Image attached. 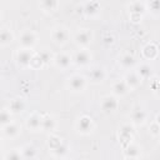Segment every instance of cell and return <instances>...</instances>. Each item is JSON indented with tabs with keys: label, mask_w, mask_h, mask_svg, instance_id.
Masks as SVG:
<instances>
[{
	"label": "cell",
	"mask_w": 160,
	"mask_h": 160,
	"mask_svg": "<svg viewBox=\"0 0 160 160\" xmlns=\"http://www.w3.org/2000/svg\"><path fill=\"white\" fill-rule=\"evenodd\" d=\"M120 68H122L124 70H132L136 65V60H135V56L130 52H124L119 56V60H118Z\"/></svg>",
	"instance_id": "d6986e66"
},
{
	"label": "cell",
	"mask_w": 160,
	"mask_h": 160,
	"mask_svg": "<svg viewBox=\"0 0 160 160\" xmlns=\"http://www.w3.org/2000/svg\"><path fill=\"white\" fill-rule=\"evenodd\" d=\"M25 109H26V102L22 98H14L10 100L8 105V110L12 115H20L21 112H24Z\"/></svg>",
	"instance_id": "ac0fdd59"
},
{
	"label": "cell",
	"mask_w": 160,
	"mask_h": 160,
	"mask_svg": "<svg viewBox=\"0 0 160 160\" xmlns=\"http://www.w3.org/2000/svg\"><path fill=\"white\" fill-rule=\"evenodd\" d=\"M124 81H125V84L128 85V88H129L130 91L136 90V89L141 85V82H142L141 78L136 74L135 70H128V72H126L125 76H124Z\"/></svg>",
	"instance_id": "7c38bea8"
},
{
	"label": "cell",
	"mask_w": 160,
	"mask_h": 160,
	"mask_svg": "<svg viewBox=\"0 0 160 160\" xmlns=\"http://www.w3.org/2000/svg\"><path fill=\"white\" fill-rule=\"evenodd\" d=\"M68 151H69V148H68V145L64 144V142H61L58 148H55L54 150H51V152H52V155H54L55 158H64V156L68 154Z\"/></svg>",
	"instance_id": "1f68e13d"
},
{
	"label": "cell",
	"mask_w": 160,
	"mask_h": 160,
	"mask_svg": "<svg viewBox=\"0 0 160 160\" xmlns=\"http://www.w3.org/2000/svg\"><path fill=\"white\" fill-rule=\"evenodd\" d=\"M145 6H146V11H149L150 15H152L154 18H159V15H160L159 0H148L145 2Z\"/></svg>",
	"instance_id": "4316f807"
},
{
	"label": "cell",
	"mask_w": 160,
	"mask_h": 160,
	"mask_svg": "<svg viewBox=\"0 0 160 160\" xmlns=\"http://www.w3.org/2000/svg\"><path fill=\"white\" fill-rule=\"evenodd\" d=\"M101 6L96 0H88L84 5V14L88 18H98L100 15Z\"/></svg>",
	"instance_id": "e0dca14e"
},
{
	"label": "cell",
	"mask_w": 160,
	"mask_h": 160,
	"mask_svg": "<svg viewBox=\"0 0 160 160\" xmlns=\"http://www.w3.org/2000/svg\"><path fill=\"white\" fill-rule=\"evenodd\" d=\"M52 64H54L58 69H60V70H66V69H69V68L71 66V64H72V58H71L69 54L61 51V52H58V54L54 55V58H52Z\"/></svg>",
	"instance_id": "8fae6325"
},
{
	"label": "cell",
	"mask_w": 160,
	"mask_h": 160,
	"mask_svg": "<svg viewBox=\"0 0 160 160\" xmlns=\"http://www.w3.org/2000/svg\"><path fill=\"white\" fill-rule=\"evenodd\" d=\"M36 55H38L39 59L41 60L42 65H48V64H50V62L52 61V58H54V54H52L49 49H46V48H44V49H41L40 51H38Z\"/></svg>",
	"instance_id": "83f0119b"
},
{
	"label": "cell",
	"mask_w": 160,
	"mask_h": 160,
	"mask_svg": "<svg viewBox=\"0 0 160 160\" xmlns=\"http://www.w3.org/2000/svg\"><path fill=\"white\" fill-rule=\"evenodd\" d=\"M129 92H130V90H129L128 85L125 84L124 79L116 80V81L112 82V85H111V94L115 95L116 98H122V96L128 95Z\"/></svg>",
	"instance_id": "44dd1931"
},
{
	"label": "cell",
	"mask_w": 160,
	"mask_h": 160,
	"mask_svg": "<svg viewBox=\"0 0 160 160\" xmlns=\"http://www.w3.org/2000/svg\"><path fill=\"white\" fill-rule=\"evenodd\" d=\"M94 40V31L91 29H80L74 35V41L79 48H88Z\"/></svg>",
	"instance_id": "52a82bcc"
},
{
	"label": "cell",
	"mask_w": 160,
	"mask_h": 160,
	"mask_svg": "<svg viewBox=\"0 0 160 160\" xmlns=\"http://www.w3.org/2000/svg\"><path fill=\"white\" fill-rule=\"evenodd\" d=\"M149 134L152 138H159L160 135V125H159V115L155 116V120L150 122L149 125Z\"/></svg>",
	"instance_id": "f546056e"
},
{
	"label": "cell",
	"mask_w": 160,
	"mask_h": 160,
	"mask_svg": "<svg viewBox=\"0 0 160 160\" xmlns=\"http://www.w3.org/2000/svg\"><path fill=\"white\" fill-rule=\"evenodd\" d=\"M1 131H2V135L8 139H16L21 134V125L19 122L11 121L10 124L1 128Z\"/></svg>",
	"instance_id": "9a60e30c"
},
{
	"label": "cell",
	"mask_w": 160,
	"mask_h": 160,
	"mask_svg": "<svg viewBox=\"0 0 160 160\" xmlns=\"http://www.w3.org/2000/svg\"><path fill=\"white\" fill-rule=\"evenodd\" d=\"M61 142H62V140H61L59 136H55V135H50V136H49L48 145H49V149H50V150H54V149L58 148Z\"/></svg>",
	"instance_id": "d6a6232c"
},
{
	"label": "cell",
	"mask_w": 160,
	"mask_h": 160,
	"mask_svg": "<svg viewBox=\"0 0 160 160\" xmlns=\"http://www.w3.org/2000/svg\"><path fill=\"white\" fill-rule=\"evenodd\" d=\"M135 71L141 78V80H148V79H151V76H152V68L148 62L139 64L136 66V70Z\"/></svg>",
	"instance_id": "603a6c76"
},
{
	"label": "cell",
	"mask_w": 160,
	"mask_h": 160,
	"mask_svg": "<svg viewBox=\"0 0 160 160\" xmlns=\"http://www.w3.org/2000/svg\"><path fill=\"white\" fill-rule=\"evenodd\" d=\"M56 129V120L50 115H44L41 118V131L52 132Z\"/></svg>",
	"instance_id": "cb8c5ba5"
},
{
	"label": "cell",
	"mask_w": 160,
	"mask_h": 160,
	"mask_svg": "<svg viewBox=\"0 0 160 160\" xmlns=\"http://www.w3.org/2000/svg\"><path fill=\"white\" fill-rule=\"evenodd\" d=\"M40 8L44 12H55L59 8V0H40Z\"/></svg>",
	"instance_id": "484cf974"
},
{
	"label": "cell",
	"mask_w": 160,
	"mask_h": 160,
	"mask_svg": "<svg viewBox=\"0 0 160 160\" xmlns=\"http://www.w3.org/2000/svg\"><path fill=\"white\" fill-rule=\"evenodd\" d=\"M130 119H131V122H132V125H135V126H141V125H144L145 122H146V120H148V112H146V110H144L142 108H135V109H132V111H131V114H130Z\"/></svg>",
	"instance_id": "4fadbf2b"
},
{
	"label": "cell",
	"mask_w": 160,
	"mask_h": 160,
	"mask_svg": "<svg viewBox=\"0 0 160 160\" xmlns=\"http://www.w3.org/2000/svg\"><path fill=\"white\" fill-rule=\"evenodd\" d=\"M14 39H15V36L10 29H8V28L0 29V46H8V45L12 44Z\"/></svg>",
	"instance_id": "d4e9b609"
},
{
	"label": "cell",
	"mask_w": 160,
	"mask_h": 160,
	"mask_svg": "<svg viewBox=\"0 0 160 160\" xmlns=\"http://www.w3.org/2000/svg\"><path fill=\"white\" fill-rule=\"evenodd\" d=\"M0 16H1V14H0Z\"/></svg>",
	"instance_id": "8d00e7d4"
},
{
	"label": "cell",
	"mask_w": 160,
	"mask_h": 160,
	"mask_svg": "<svg viewBox=\"0 0 160 160\" xmlns=\"http://www.w3.org/2000/svg\"><path fill=\"white\" fill-rule=\"evenodd\" d=\"M119 140L121 142V145L125 148L129 142H131L134 140V130L132 126H130L129 124H125L120 128L119 130Z\"/></svg>",
	"instance_id": "2e32d148"
},
{
	"label": "cell",
	"mask_w": 160,
	"mask_h": 160,
	"mask_svg": "<svg viewBox=\"0 0 160 160\" xmlns=\"http://www.w3.org/2000/svg\"><path fill=\"white\" fill-rule=\"evenodd\" d=\"M75 129L79 134L81 135H90L94 132L95 130V122L92 120L91 116L89 115H81L78 120H76V124H75Z\"/></svg>",
	"instance_id": "7a4b0ae2"
},
{
	"label": "cell",
	"mask_w": 160,
	"mask_h": 160,
	"mask_svg": "<svg viewBox=\"0 0 160 160\" xmlns=\"http://www.w3.org/2000/svg\"><path fill=\"white\" fill-rule=\"evenodd\" d=\"M130 19L132 22H140L142 16L146 14V6L144 2L136 0L130 5Z\"/></svg>",
	"instance_id": "9c48e42d"
},
{
	"label": "cell",
	"mask_w": 160,
	"mask_h": 160,
	"mask_svg": "<svg viewBox=\"0 0 160 160\" xmlns=\"http://www.w3.org/2000/svg\"><path fill=\"white\" fill-rule=\"evenodd\" d=\"M41 115L39 112H32L25 121V126L31 132L41 131Z\"/></svg>",
	"instance_id": "5bb4252c"
},
{
	"label": "cell",
	"mask_w": 160,
	"mask_h": 160,
	"mask_svg": "<svg viewBox=\"0 0 160 160\" xmlns=\"http://www.w3.org/2000/svg\"><path fill=\"white\" fill-rule=\"evenodd\" d=\"M108 78V72H106V69L98 65V66H94L91 68V70L89 71V79H90V82L95 84V85H99V84H102Z\"/></svg>",
	"instance_id": "30bf717a"
},
{
	"label": "cell",
	"mask_w": 160,
	"mask_h": 160,
	"mask_svg": "<svg viewBox=\"0 0 160 160\" xmlns=\"http://www.w3.org/2000/svg\"><path fill=\"white\" fill-rule=\"evenodd\" d=\"M2 149V141H1V139H0V150Z\"/></svg>",
	"instance_id": "d590c367"
},
{
	"label": "cell",
	"mask_w": 160,
	"mask_h": 160,
	"mask_svg": "<svg viewBox=\"0 0 160 160\" xmlns=\"http://www.w3.org/2000/svg\"><path fill=\"white\" fill-rule=\"evenodd\" d=\"M68 89L74 94H80L86 90L88 86V79L82 74H72L66 80Z\"/></svg>",
	"instance_id": "6da1fadb"
},
{
	"label": "cell",
	"mask_w": 160,
	"mask_h": 160,
	"mask_svg": "<svg viewBox=\"0 0 160 160\" xmlns=\"http://www.w3.org/2000/svg\"><path fill=\"white\" fill-rule=\"evenodd\" d=\"M38 44V35L34 30H24L19 36V48L22 49H34Z\"/></svg>",
	"instance_id": "8992f818"
},
{
	"label": "cell",
	"mask_w": 160,
	"mask_h": 160,
	"mask_svg": "<svg viewBox=\"0 0 160 160\" xmlns=\"http://www.w3.org/2000/svg\"><path fill=\"white\" fill-rule=\"evenodd\" d=\"M34 51L32 49H22V48H19L15 52V59H16V62L19 66L21 68H30V64H31V60H32V56H34Z\"/></svg>",
	"instance_id": "ba28073f"
},
{
	"label": "cell",
	"mask_w": 160,
	"mask_h": 160,
	"mask_svg": "<svg viewBox=\"0 0 160 160\" xmlns=\"http://www.w3.org/2000/svg\"><path fill=\"white\" fill-rule=\"evenodd\" d=\"M51 41L58 45V46H64L68 41H69V38H70V34H69V30L62 26V25H58L55 26L52 30H51Z\"/></svg>",
	"instance_id": "3957f363"
},
{
	"label": "cell",
	"mask_w": 160,
	"mask_h": 160,
	"mask_svg": "<svg viewBox=\"0 0 160 160\" xmlns=\"http://www.w3.org/2000/svg\"><path fill=\"white\" fill-rule=\"evenodd\" d=\"M4 159H8V160H19V159H22L21 152H20V149H14V150L9 151L8 154L4 155Z\"/></svg>",
	"instance_id": "836d02e7"
},
{
	"label": "cell",
	"mask_w": 160,
	"mask_h": 160,
	"mask_svg": "<svg viewBox=\"0 0 160 160\" xmlns=\"http://www.w3.org/2000/svg\"><path fill=\"white\" fill-rule=\"evenodd\" d=\"M151 90H152V92L158 96V90H159V81H158V78L156 76H154V79H152V81H151Z\"/></svg>",
	"instance_id": "e575fe53"
},
{
	"label": "cell",
	"mask_w": 160,
	"mask_h": 160,
	"mask_svg": "<svg viewBox=\"0 0 160 160\" xmlns=\"http://www.w3.org/2000/svg\"><path fill=\"white\" fill-rule=\"evenodd\" d=\"M71 58H72V62L76 66L85 68V66H89L91 64V61H92V52L88 48H80V50H78Z\"/></svg>",
	"instance_id": "277c9868"
},
{
	"label": "cell",
	"mask_w": 160,
	"mask_h": 160,
	"mask_svg": "<svg viewBox=\"0 0 160 160\" xmlns=\"http://www.w3.org/2000/svg\"><path fill=\"white\" fill-rule=\"evenodd\" d=\"M141 55L146 60H155L159 55V48L155 42H148L141 49Z\"/></svg>",
	"instance_id": "ffe728a7"
},
{
	"label": "cell",
	"mask_w": 160,
	"mask_h": 160,
	"mask_svg": "<svg viewBox=\"0 0 160 160\" xmlns=\"http://www.w3.org/2000/svg\"><path fill=\"white\" fill-rule=\"evenodd\" d=\"M124 149H125L124 150V158L125 159H139V158H141V149L134 141L129 142Z\"/></svg>",
	"instance_id": "7402d4cb"
},
{
	"label": "cell",
	"mask_w": 160,
	"mask_h": 160,
	"mask_svg": "<svg viewBox=\"0 0 160 160\" xmlns=\"http://www.w3.org/2000/svg\"><path fill=\"white\" fill-rule=\"evenodd\" d=\"M12 120V114L8 110V109H4L0 111V128H4L5 125L10 124Z\"/></svg>",
	"instance_id": "4dcf8cb0"
},
{
	"label": "cell",
	"mask_w": 160,
	"mask_h": 160,
	"mask_svg": "<svg viewBox=\"0 0 160 160\" xmlns=\"http://www.w3.org/2000/svg\"><path fill=\"white\" fill-rule=\"evenodd\" d=\"M119 108V98L112 94L104 95L100 100V109L104 114H114Z\"/></svg>",
	"instance_id": "5b68a950"
},
{
	"label": "cell",
	"mask_w": 160,
	"mask_h": 160,
	"mask_svg": "<svg viewBox=\"0 0 160 160\" xmlns=\"http://www.w3.org/2000/svg\"><path fill=\"white\" fill-rule=\"evenodd\" d=\"M22 159H35L38 158V151L32 145H25L20 149Z\"/></svg>",
	"instance_id": "f1b7e54d"
}]
</instances>
